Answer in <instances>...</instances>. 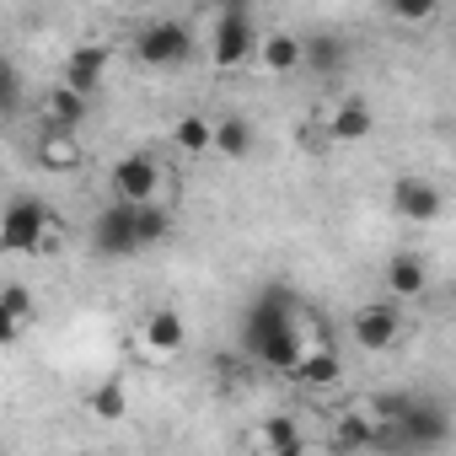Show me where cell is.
Returning a JSON list of instances; mask_svg holds the SVG:
<instances>
[{
  "mask_svg": "<svg viewBox=\"0 0 456 456\" xmlns=\"http://www.w3.org/2000/svg\"><path fill=\"white\" fill-rule=\"evenodd\" d=\"M172 145H177V156H215V118L209 113H183L177 124H172Z\"/></svg>",
  "mask_w": 456,
  "mask_h": 456,
  "instance_id": "obj_20",
  "label": "cell"
},
{
  "mask_svg": "<svg viewBox=\"0 0 456 456\" xmlns=\"http://www.w3.org/2000/svg\"><path fill=\"white\" fill-rule=\"evenodd\" d=\"M403 333H408V317H403V306H397L392 296H387V301H365V306H354V317H349V338H354V349H365V354L397 349Z\"/></svg>",
  "mask_w": 456,
  "mask_h": 456,
  "instance_id": "obj_6",
  "label": "cell"
},
{
  "mask_svg": "<svg viewBox=\"0 0 456 456\" xmlns=\"http://www.w3.org/2000/svg\"><path fill=\"white\" fill-rule=\"evenodd\" d=\"M322 134H328V145H360V140H370V134H376L370 102H365V97H338V102L322 113Z\"/></svg>",
  "mask_w": 456,
  "mask_h": 456,
  "instance_id": "obj_11",
  "label": "cell"
},
{
  "mask_svg": "<svg viewBox=\"0 0 456 456\" xmlns=\"http://www.w3.org/2000/svg\"><path fill=\"white\" fill-rule=\"evenodd\" d=\"M108 70H113V49L102 44V38H86V44H76L70 54H65V65H60V81L70 86V92H97L102 81H108Z\"/></svg>",
  "mask_w": 456,
  "mask_h": 456,
  "instance_id": "obj_9",
  "label": "cell"
},
{
  "mask_svg": "<svg viewBox=\"0 0 456 456\" xmlns=\"http://www.w3.org/2000/svg\"><path fill=\"white\" fill-rule=\"evenodd\" d=\"M33 161H38V172H49V177H70V172H81V161H86L81 134L44 129V134H38V145H33Z\"/></svg>",
  "mask_w": 456,
  "mask_h": 456,
  "instance_id": "obj_15",
  "label": "cell"
},
{
  "mask_svg": "<svg viewBox=\"0 0 456 456\" xmlns=\"http://www.w3.org/2000/svg\"><path fill=\"white\" fill-rule=\"evenodd\" d=\"M349 65V44L338 38V33H312V38H301V70H312V76H338Z\"/></svg>",
  "mask_w": 456,
  "mask_h": 456,
  "instance_id": "obj_19",
  "label": "cell"
},
{
  "mask_svg": "<svg viewBox=\"0 0 456 456\" xmlns=\"http://www.w3.org/2000/svg\"><path fill=\"white\" fill-rule=\"evenodd\" d=\"M0 306H6L22 328L38 322V296H33V285H22V280H0Z\"/></svg>",
  "mask_w": 456,
  "mask_h": 456,
  "instance_id": "obj_21",
  "label": "cell"
},
{
  "mask_svg": "<svg viewBox=\"0 0 456 456\" xmlns=\"http://www.w3.org/2000/svg\"><path fill=\"white\" fill-rule=\"evenodd\" d=\"M22 108V70L12 65V54H0V118Z\"/></svg>",
  "mask_w": 456,
  "mask_h": 456,
  "instance_id": "obj_24",
  "label": "cell"
},
{
  "mask_svg": "<svg viewBox=\"0 0 456 456\" xmlns=\"http://www.w3.org/2000/svg\"><path fill=\"white\" fill-rule=\"evenodd\" d=\"M215 12H253V0H209Z\"/></svg>",
  "mask_w": 456,
  "mask_h": 456,
  "instance_id": "obj_26",
  "label": "cell"
},
{
  "mask_svg": "<svg viewBox=\"0 0 456 456\" xmlns=\"http://www.w3.org/2000/svg\"><path fill=\"white\" fill-rule=\"evenodd\" d=\"M108 193L113 199H161L167 193V167L156 151H124L108 167Z\"/></svg>",
  "mask_w": 456,
  "mask_h": 456,
  "instance_id": "obj_7",
  "label": "cell"
},
{
  "mask_svg": "<svg viewBox=\"0 0 456 456\" xmlns=\"http://www.w3.org/2000/svg\"><path fill=\"white\" fill-rule=\"evenodd\" d=\"M258 54V22L253 12H215L209 28V65L215 70H242Z\"/></svg>",
  "mask_w": 456,
  "mask_h": 456,
  "instance_id": "obj_5",
  "label": "cell"
},
{
  "mask_svg": "<svg viewBox=\"0 0 456 456\" xmlns=\"http://www.w3.org/2000/svg\"><path fill=\"white\" fill-rule=\"evenodd\" d=\"M440 6H445V0H387V12H392L403 28H424V22H435Z\"/></svg>",
  "mask_w": 456,
  "mask_h": 456,
  "instance_id": "obj_23",
  "label": "cell"
},
{
  "mask_svg": "<svg viewBox=\"0 0 456 456\" xmlns=\"http://www.w3.org/2000/svg\"><path fill=\"white\" fill-rule=\"evenodd\" d=\"M381 285H387V296H392V301H424V296H429V264H424L413 248H403V253H392V258H387Z\"/></svg>",
  "mask_w": 456,
  "mask_h": 456,
  "instance_id": "obj_14",
  "label": "cell"
},
{
  "mask_svg": "<svg viewBox=\"0 0 456 456\" xmlns=\"http://www.w3.org/2000/svg\"><path fill=\"white\" fill-rule=\"evenodd\" d=\"M248 445H253V451H264V456H301V451L312 445V435L301 429V419H296V413H269L264 424H253Z\"/></svg>",
  "mask_w": 456,
  "mask_h": 456,
  "instance_id": "obj_12",
  "label": "cell"
},
{
  "mask_svg": "<svg viewBox=\"0 0 456 456\" xmlns=\"http://www.w3.org/2000/svg\"><path fill=\"white\" fill-rule=\"evenodd\" d=\"M140 344H145L156 360L177 354V349L188 344V322H183V312H172V306H151V312L140 317Z\"/></svg>",
  "mask_w": 456,
  "mask_h": 456,
  "instance_id": "obj_16",
  "label": "cell"
},
{
  "mask_svg": "<svg viewBox=\"0 0 456 456\" xmlns=\"http://www.w3.org/2000/svg\"><path fill=\"white\" fill-rule=\"evenodd\" d=\"M258 151V129L248 113H220L215 118V156L220 161H248Z\"/></svg>",
  "mask_w": 456,
  "mask_h": 456,
  "instance_id": "obj_18",
  "label": "cell"
},
{
  "mask_svg": "<svg viewBox=\"0 0 456 456\" xmlns=\"http://www.w3.org/2000/svg\"><path fill=\"white\" fill-rule=\"evenodd\" d=\"M285 376H290L301 392H333V387L344 381V354H338L333 344H306Z\"/></svg>",
  "mask_w": 456,
  "mask_h": 456,
  "instance_id": "obj_10",
  "label": "cell"
},
{
  "mask_svg": "<svg viewBox=\"0 0 456 456\" xmlns=\"http://www.w3.org/2000/svg\"><path fill=\"white\" fill-rule=\"evenodd\" d=\"M193 54H199V38L183 17H151L134 33V60L145 70H183Z\"/></svg>",
  "mask_w": 456,
  "mask_h": 456,
  "instance_id": "obj_3",
  "label": "cell"
},
{
  "mask_svg": "<svg viewBox=\"0 0 456 456\" xmlns=\"http://www.w3.org/2000/svg\"><path fill=\"white\" fill-rule=\"evenodd\" d=\"M172 237L167 199H108L92 215V253L97 258H140Z\"/></svg>",
  "mask_w": 456,
  "mask_h": 456,
  "instance_id": "obj_1",
  "label": "cell"
},
{
  "mask_svg": "<svg viewBox=\"0 0 456 456\" xmlns=\"http://www.w3.org/2000/svg\"><path fill=\"white\" fill-rule=\"evenodd\" d=\"M86 413H92V419H124V413H129V392H124L118 381H102V387L86 397Z\"/></svg>",
  "mask_w": 456,
  "mask_h": 456,
  "instance_id": "obj_22",
  "label": "cell"
},
{
  "mask_svg": "<svg viewBox=\"0 0 456 456\" xmlns=\"http://www.w3.org/2000/svg\"><path fill=\"white\" fill-rule=\"evenodd\" d=\"M328 445H333V451H397L392 424H387L370 403L338 408V413H333V424H328Z\"/></svg>",
  "mask_w": 456,
  "mask_h": 456,
  "instance_id": "obj_4",
  "label": "cell"
},
{
  "mask_svg": "<svg viewBox=\"0 0 456 456\" xmlns=\"http://www.w3.org/2000/svg\"><path fill=\"white\" fill-rule=\"evenodd\" d=\"M387 204H392V215H397V220H408V225H429V220H440V215H445V188H440L435 177L403 172V177L392 183Z\"/></svg>",
  "mask_w": 456,
  "mask_h": 456,
  "instance_id": "obj_8",
  "label": "cell"
},
{
  "mask_svg": "<svg viewBox=\"0 0 456 456\" xmlns=\"http://www.w3.org/2000/svg\"><path fill=\"white\" fill-rule=\"evenodd\" d=\"M60 242H65V225L38 193H6L0 199V253L49 258V253H60Z\"/></svg>",
  "mask_w": 456,
  "mask_h": 456,
  "instance_id": "obj_2",
  "label": "cell"
},
{
  "mask_svg": "<svg viewBox=\"0 0 456 456\" xmlns=\"http://www.w3.org/2000/svg\"><path fill=\"white\" fill-rule=\"evenodd\" d=\"M269 76H301V33L290 28H274V33H258V54H253Z\"/></svg>",
  "mask_w": 456,
  "mask_h": 456,
  "instance_id": "obj_17",
  "label": "cell"
},
{
  "mask_svg": "<svg viewBox=\"0 0 456 456\" xmlns=\"http://www.w3.org/2000/svg\"><path fill=\"white\" fill-rule=\"evenodd\" d=\"M86 113H92V97H86V92H70L65 81H60V86H49V92L38 97V124H44V129H65V134H81Z\"/></svg>",
  "mask_w": 456,
  "mask_h": 456,
  "instance_id": "obj_13",
  "label": "cell"
},
{
  "mask_svg": "<svg viewBox=\"0 0 456 456\" xmlns=\"http://www.w3.org/2000/svg\"><path fill=\"white\" fill-rule=\"evenodd\" d=\"M22 333H28V328H22V322H17V317L6 312V306H0V349H12V344H22Z\"/></svg>",
  "mask_w": 456,
  "mask_h": 456,
  "instance_id": "obj_25",
  "label": "cell"
}]
</instances>
